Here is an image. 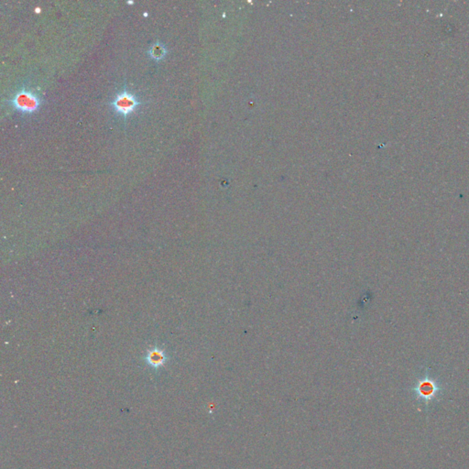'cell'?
I'll use <instances>...</instances> for the list:
<instances>
[{"mask_svg":"<svg viewBox=\"0 0 469 469\" xmlns=\"http://www.w3.org/2000/svg\"><path fill=\"white\" fill-rule=\"evenodd\" d=\"M7 104L13 108V109L23 115H33L37 113L43 105V97L37 91L31 87L22 86L16 91L11 99Z\"/></svg>","mask_w":469,"mask_h":469,"instance_id":"1","label":"cell"},{"mask_svg":"<svg viewBox=\"0 0 469 469\" xmlns=\"http://www.w3.org/2000/svg\"><path fill=\"white\" fill-rule=\"evenodd\" d=\"M142 104L141 99L137 95L125 87L116 94V97L111 101L110 106L117 116L126 119L132 113H134Z\"/></svg>","mask_w":469,"mask_h":469,"instance_id":"2","label":"cell"},{"mask_svg":"<svg viewBox=\"0 0 469 469\" xmlns=\"http://www.w3.org/2000/svg\"><path fill=\"white\" fill-rule=\"evenodd\" d=\"M167 360V356L163 350L160 348H152L148 350L146 356V362L148 366L153 368H159L165 364Z\"/></svg>","mask_w":469,"mask_h":469,"instance_id":"3","label":"cell"},{"mask_svg":"<svg viewBox=\"0 0 469 469\" xmlns=\"http://www.w3.org/2000/svg\"><path fill=\"white\" fill-rule=\"evenodd\" d=\"M148 54L155 61H161L166 56L167 49L164 44H162L160 41H157L150 46V48L148 49Z\"/></svg>","mask_w":469,"mask_h":469,"instance_id":"4","label":"cell"},{"mask_svg":"<svg viewBox=\"0 0 469 469\" xmlns=\"http://www.w3.org/2000/svg\"><path fill=\"white\" fill-rule=\"evenodd\" d=\"M421 392H422L424 396H427V395L433 394V387H432L430 384H425V386L424 385L422 387Z\"/></svg>","mask_w":469,"mask_h":469,"instance_id":"5","label":"cell"},{"mask_svg":"<svg viewBox=\"0 0 469 469\" xmlns=\"http://www.w3.org/2000/svg\"><path fill=\"white\" fill-rule=\"evenodd\" d=\"M36 12H38V13L40 12V9H39V7H38V8H36Z\"/></svg>","mask_w":469,"mask_h":469,"instance_id":"6","label":"cell"}]
</instances>
